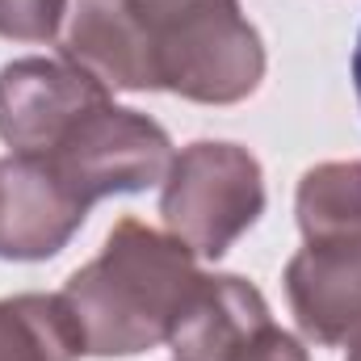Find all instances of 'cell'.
Segmentation results:
<instances>
[{"instance_id":"10","label":"cell","mask_w":361,"mask_h":361,"mask_svg":"<svg viewBox=\"0 0 361 361\" xmlns=\"http://www.w3.org/2000/svg\"><path fill=\"white\" fill-rule=\"evenodd\" d=\"M227 361H302V353H298V345H294L286 332H277L269 319H265L257 332H248V336L231 349Z\"/></svg>"},{"instance_id":"7","label":"cell","mask_w":361,"mask_h":361,"mask_svg":"<svg viewBox=\"0 0 361 361\" xmlns=\"http://www.w3.org/2000/svg\"><path fill=\"white\" fill-rule=\"evenodd\" d=\"M97 101H105V92L89 72L42 59L13 63L0 76V135L17 152H47Z\"/></svg>"},{"instance_id":"3","label":"cell","mask_w":361,"mask_h":361,"mask_svg":"<svg viewBox=\"0 0 361 361\" xmlns=\"http://www.w3.org/2000/svg\"><path fill=\"white\" fill-rule=\"evenodd\" d=\"M261 169L231 143H197L173 169L164 219L180 244L219 257L261 214Z\"/></svg>"},{"instance_id":"4","label":"cell","mask_w":361,"mask_h":361,"mask_svg":"<svg viewBox=\"0 0 361 361\" xmlns=\"http://www.w3.org/2000/svg\"><path fill=\"white\" fill-rule=\"evenodd\" d=\"M38 156H47L55 164V173L72 185V193L85 206L101 193H126V189L152 185L173 160L160 126H152L126 109H109L105 101L85 109Z\"/></svg>"},{"instance_id":"2","label":"cell","mask_w":361,"mask_h":361,"mask_svg":"<svg viewBox=\"0 0 361 361\" xmlns=\"http://www.w3.org/2000/svg\"><path fill=\"white\" fill-rule=\"evenodd\" d=\"M202 277L189 244L164 240L139 223H118L101 261L68 281L72 307L89 353H139L177 332Z\"/></svg>"},{"instance_id":"6","label":"cell","mask_w":361,"mask_h":361,"mask_svg":"<svg viewBox=\"0 0 361 361\" xmlns=\"http://www.w3.org/2000/svg\"><path fill=\"white\" fill-rule=\"evenodd\" d=\"M85 202L38 152L0 160V257L38 261L85 223Z\"/></svg>"},{"instance_id":"12","label":"cell","mask_w":361,"mask_h":361,"mask_svg":"<svg viewBox=\"0 0 361 361\" xmlns=\"http://www.w3.org/2000/svg\"><path fill=\"white\" fill-rule=\"evenodd\" d=\"M349 361H361V341L353 345V353H349Z\"/></svg>"},{"instance_id":"5","label":"cell","mask_w":361,"mask_h":361,"mask_svg":"<svg viewBox=\"0 0 361 361\" xmlns=\"http://www.w3.org/2000/svg\"><path fill=\"white\" fill-rule=\"evenodd\" d=\"M307 252L290 265V298L307 332L341 341L361 328V219L302 227Z\"/></svg>"},{"instance_id":"8","label":"cell","mask_w":361,"mask_h":361,"mask_svg":"<svg viewBox=\"0 0 361 361\" xmlns=\"http://www.w3.org/2000/svg\"><path fill=\"white\" fill-rule=\"evenodd\" d=\"M85 332L63 298H8L0 302V361H72Z\"/></svg>"},{"instance_id":"11","label":"cell","mask_w":361,"mask_h":361,"mask_svg":"<svg viewBox=\"0 0 361 361\" xmlns=\"http://www.w3.org/2000/svg\"><path fill=\"white\" fill-rule=\"evenodd\" d=\"M353 80H357V97H361V38H357V55H353Z\"/></svg>"},{"instance_id":"1","label":"cell","mask_w":361,"mask_h":361,"mask_svg":"<svg viewBox=\"0 0 361 361\" xmlns=\"http://www.w3.org/2000/svg\"><path fill=\"white\" fill-rule=\"evenodd\" d=\"M68 55L122 89L235 101L261 80V42L235 0H80Z\"/></svg>"},{"instance_id":"9","label":"cell","mask_w":361,"mask_h":361,"mask_svg":"<svg viewBox=\"0 0 361 361\" xmlns=\"http://www.w3.org/2000/svg\"><path fill=\"white\" fill-rule=\"evenodd\" d=\"M63 0H0V34L13 38H47L55 34Z\"/></svg>"}]
</instances>
